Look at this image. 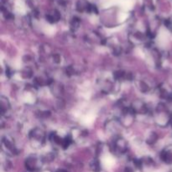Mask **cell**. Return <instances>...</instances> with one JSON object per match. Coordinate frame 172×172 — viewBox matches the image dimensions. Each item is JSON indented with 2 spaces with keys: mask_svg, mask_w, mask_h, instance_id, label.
<instances>
[{
  "mask_svg": "<svg viewBox=\"0 0 172 172\" xmlns=\"http://www.w3.org/2000/svg\"><path fill=\"white\" fill-rule=\"evenodd\" d=\"M27 166L30 169V171H34L37 169V165H36V159H31L28 160V164H27Z\"/></svg>",
  "mask_w": 172,
  "mask_h": 172,
  "instance_id": "6da1fadb",
  "label": "cell"
}]
</instances>
